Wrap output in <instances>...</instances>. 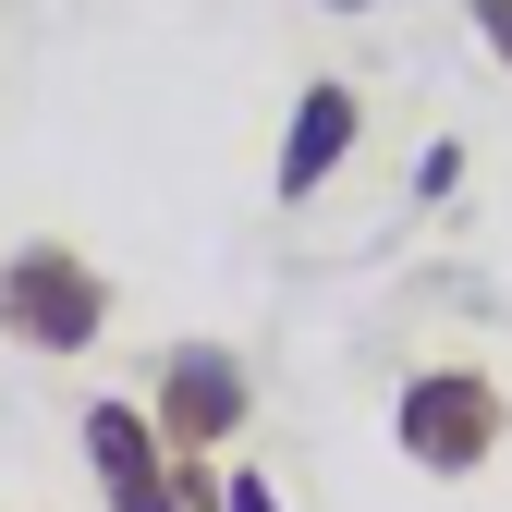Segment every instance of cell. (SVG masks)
<instances>
[{
  "mask_svg": "<svg viewBox=\"0 0 512 512\" xmlns=\"http://www.w3.org/2000/svg\"><path fill=\"white\" fill-rule=\"evenodd\" d=\"M110 269L86 244H61V232H37V244H13L0 256V342L13 354H49V366H74V354H98V330H110Z\"/></svg>",
  "mask_w": 512,
  "mask_h": 512,
  "instance_id": "6da1fadb",
  "label": "cell"
},
{
  "mask_svg": "<svg viewBox=\"0 0 512 512\" xmlns=\"http://www.w3.org/2000/svg\"><path fill=\"white\" fill-rule=\"evenodd\" d=\"M500 439H512V391L488 366H415L391 391V452L415 476H488Z\"/></svg>",
  "mask_w": 512,
  "mask_h": 512,
  "instance_id": "7a4b0ae2",
  "label": "cell"
},
{
  "mask_svg": "<svg viewBox=\"0 0 512 512\" xmlns=\"http://www.w3.org/2000/svg\"><path fill=\"white\" fill-rule=\"evenodd\" d=\"M244 415H256V378H244L232 342H171V354H159V378H147V427H159L171 464H220L232 439H244Z\"/></svg>",
  "mask_w": 512,
  "mask_h": 512,
  "instance_id": "3957f363",
  "label": "cell"
},
{
  "mask_svg": "<svg viewBox=\"0 0 512 512\" xmlns=\"http://www.w3.org/2000/svg\"><path fill=\"white\" fill-rule=\"evenodd\" d=\"M354 147H366V98H354L342 74H317V86H293V110H281V147H269V196H281V208H305V196H330Z\"/></svg>",
  "mask_w": 512,
  "mask_h": 512,
  "instance_id": "277c9868",
  "label": "cell"
},
{
  "mask_svg": "<svg viewBox=\"0 0 512 512\" xmlns=\"http://www.w3.org/2000/svg\"><path fill=\"white\" fill-rule=\"evenodd\" d=\"M74 439H86V476H98V500H110V512H183V500H171V452H159V427H147V403H122V391H98Z\"/></svg>",
  "mask_w": 512,
  "mask_h": 512,
  "instance_id": "5b68a950",
  "label": "cell"
},
{
  "mask_svg": "<svg viewBox=\"0 0 512 512\" xmlns=\"http://www.w3.org/2000/svg\"><path fill=\"white\" fill-rule=\"evenodd\" d=\"M452 196H464V147H452V135H439V147L415 159V208H452Z\"/></svg>",
  "mask_w": 512,
  "mask_h": 512,
  "instance_id": "8992f818",
  "label": "cell"
},
{
  "mask_svg": "<svg viewBox=\"0 0 512 512\" xmlns=\"http://www.w3.org/2000/svg\"><path fill=\"white\" fill-rule=\"evenodd\" d=\"M464 25H476V49L500 61V74H512V0H464Z\"/></svg>",
  "mask_w": 512,
  "mask_h": 512,
  "instance_id": "52a82bcc",
  "label": "cell"
},
{
  "mask_svg": "<svg viewBox=\"0 0 512 512\" xmlns=\"http://www.w3.org/2000/svg\"><path fill=\"white\" fill-rule=\"evenodd\" d=\"M220 512H281V488L269 476H220Z\"/></svg>",
  "mask_w": 512,
  "mask_h": 512,
  "instance_id": "ba28073f",
  "label": "cell"
},
{
  "mask_svg": "<svg viewBox=\"0 0 512 512\" xmlns=\"http://www.w3.org/2000/svg\"><path fill=\"white\" fill-rule=\"evenodd\" d=\"M317 13H378V0H317Z\"/></svg>",
  "mask_w": 512,
  "mask_h": 512,
  "instance_id": "9c48e42d",
  "label": "cell"
}]
</instances>
